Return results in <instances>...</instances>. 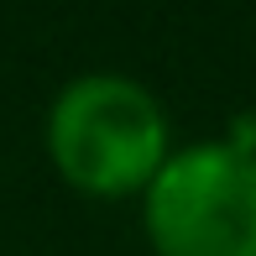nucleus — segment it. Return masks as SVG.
<instances>
[{
    "label": "nucleus",
    "mask_w": 256,
    "mask_h": 256,
    "mask_svg": "<svg viewBox=\"0 0 256 256\" xmlns=\"http://www.w3.org/2000/svg\"><path fill=\"white\" fill-rule=\"evenodd\" d=\"M152 256H256V152L225 136L172 146L142 194Z\"/></svg>",
    "instance_id": "obj_2"
},
{
    "label": "nucleus",
    "mask_w": 256,
    "mask_h": 256,
    "mask_svg": "<svg viewBox=\"0 0 256 256\" xmlns=\"http://www.w3.org/2000/svg\"><path fill=\"white\" fill-rule=\"evenodd\" d=\"M42 146L68 188L84 199H142L172 157L168 110L142 78L94 68L68 78L42 115Z\"/></svg>",
    "instance_id": "obj_1"
}]
</instances>
